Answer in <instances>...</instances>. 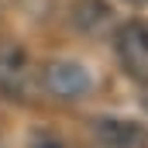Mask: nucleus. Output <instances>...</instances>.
Wrapping results in <instances>:
<instances>
[{"label":"nucleus","instance_id":"1","mask_svg":"<svg viewBox=\"0 0 148 148\" xmlns=\"http://www.w3.org/2000/svg\"><path fill=\"white\" fill-rule=\"evenodd\" d=\"M114 52H117L121 69L131 79L148 83V24H141V21L121 24L114 31Z\"/></svg>","mask_w":148,"mask_h":148},{"label":"nucleus","instance_id":"2","mask_svg":"<svg viewBox=\"0 0 148 148\" xmlns=\"http://www.w3.org/2000/svg\"><path fill=\"white\" fill-rule=\"evenodd\" d=\"M41 86L55 97V100H83L90 90H93V79L90 73L73 62V59H55L41 69Z\"/></svg>","mask_w":148,"mask_h":148},{"label":"nucleus","instance_id":"3","mask_svg":"<svg viewBox=\"0 0 148 148\" xmlns=\"http://www.w3.org/2000/svg\"><path fill=\"white\" fill-rule=\"evenodd\" d=\"M31 79L35 76H31V62L24 48L14 41H0V90L7 97H28Z\"/></svg>","mask_w":148,"mask_h":148},{"label":"nucleus","instance_id":"4","mask_svg":"<svg viewBox=\"0 0 148 148\" xmlns=\"http://www.w3.org/2000/svg\"><path fill=\"white\" fill-rule=\"evenodd\" d=\"M97 145L103 148H141L148 141L145 127L138 121H127V117H93L90 124Z\"/></svg>","mask_w":148,"mask_h":148},{"label":"nucleus","instance_id":"5","mask_svg":"<svg viewBox=\"0 0 148 148\" xmlns=\"http://www.w3.org/2000/svg\"><path fill=\"white\" fill-rule=\"evenodd\" d=\"M73 21L83 31L97 35V31H103V28L110 24V7H107L103 0H79L73 7Z\"/></svg>","mask_w":148,"mask_h":148},{"label":"nucleus","instance_id":"6","mask_svg":"<svg viewBox=\"0 0 148 148\" xmlns=\"http://www.w3.org/2000/svg\"><path fill=\"white\" fill-rule=\"evenodd\" d=\"M31 148H62V145H59L52 134H38L35 141H31Z\"/></svg>","mask_w":148,"mask_h":148},{"label":"nucleus","instance_id":"7","mask_svg":"<svg viewBox=\"0 0 148 148\" xmlns=\"http://www.w3.org/2000/svg\"><path fill=\"white\" fill-rule=\"evenodd\" d=\"M141 107L148 110V83H145V97H141Z\"/></svg>","mask_w":148,"mask_h":148},{"label":"nucleus","instance_id":"8","mask_svg":"<svg viewBox=\"0 0 148 148\" xmlns=\"http://www.w3.org/2000/svg\"><path fill=\"white\" fill-rule=\"evenodd\" d=\"M127 3H138V7H145V3H148V0H127Z\"/></svg>","mask_w":148,"mask_h":148}]
</instances>
